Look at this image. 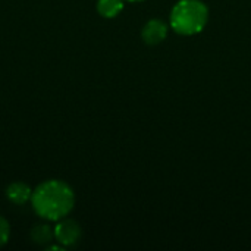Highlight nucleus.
Wrapping results in <instances>:
<instances>
[{
	"instance_id": "nucleus-1",
	"label": "nucleus",
	"mask_w": 251,
	"mask_h": 251,
	"mask_svg": "<svg viewBox=\"0 0 251 251\" xmlns=\"http://www.w3.org/2000/svg\"><path fill=\"white\" fill-rule=\"evenodd\" d=\"M31 206L41 219L57 222L66 218L75 206L74 190L60 179H49L35 187Z\"/></svg>"
},
{
	"instance_id": "nucleus-2",
	"label": "nucleus",
	"mask_w": 251,
	"mask_h": 251,
	"mask_svg": "<svg viewBox=\"0 0 251 251\" xmlns=\"http://www.w3.org/2000/svg\"><path fill=\"white\" fill-rule=\"evenodd\" d=\"M209 9L201 0H179L171 10V28L179 35H196L204 29Z\"/></svg>"
},
{
	"instance_id": "nucleus-3",
	"label": "nucleus",
	"mask_w": 251,
	"mask_h": 251,
	"mask_svg": "<svg viewBox=\"0 0 251 251\" xmlns=\"http://www.w3.org/2000/svg\"><path fill=\"white\" fill-rule=\"evenodd\" d=\"M82 237L81 225L74 219H60L57 221V225L54 226V240L62 247H74L79 243Z\"/></svg>"
},
{
	"instance_id": "nucleus-4",
	"label": "nucleus",
	"mask_w": 251,
	"mask_h": 251,
	"mask_svg": "<svg viewBox=\"0 0 251 251\" xmlns=\"http://www.w3.org/2000/svg\"><path fill=\"white\" fill-rule=\"evenodd\" d=\"M169 26L162 19H150L141 29V38L149 46H157L168 37Z\"/></svg>"
},
{
	"instance_id": "nucleus-5",
	"label": "nucleus",
	"mask_w": 251,
	"mask_h": 251,
	"mask_svg": "<svg viewBox=\"0 0 251 251\" xmlns=\"http://www.w3.org/2000/svg\"><path fill=\"white\" fill-rule=\"evenodd\" d=\"M6 199L16 204V206H21V204H25L28 201H31V197H32V190L28 184L22 182V181H16V182H12L7 185L6 188Z\"/></svg>"
},
{
	"instance_id": "nucleus-6",
	"label": "nucleus",
	"mask_w": 251,
	"mask_h": 251,
	"mask_svg": "<svg viewBox=\"0 0 251 251\" xmlns=\"http://www.w3.org/2000/svg\"><path fill=\"white\" fill-rule=\"evenodd\" d=\"M29 237H31L32 243L46 247L54 240V228H51L47 224H38V225L32 226Z\"/></svg>"
},
{
	"instance_id": "nucleus-7",
	"label": "nucleus",
	"mask_w": 251,
	"mask_h": 251,
	"mask_svg": "<svg viewBox=\"0 0 251 251\" xmlns=\"http://www.w3.org/2000/svg\"><path fill=\"white\" fill-rule=\"evenodd\" d=\"M124 10V0H99L97 12L107 19L116 18Z\"/></svg>"
},
{
	"instance_id": "nucleus-8",
	"label": "nucleus",
	"mask_w": 251,
	"mask_h": 251,
	"mask_svg": "<svg viewBox=\"0 0 251 251\" xmlns=\"http://www.w3.org/2000/svg\"><path fill=\"white\" fill-rule=\"evenodd\" d=\"M9 238H10V225L3 216H0V249L7 244Z\"/></svg>"
},
{
	"instance_id": "nucleus-9",
	"label": "nucleus",
	"mask_w": 251,
	"mask_h": 251,
	"mask_svg": "<svg viewBox=\"0 0 251 251\" xmlns=\"http://www.w3.org/2000/svg\"><path fill=\"white\" fill-rule=\"evenodd\" d=\"M125 1H131V3H138V1H144V0H125Z\"/></svg>"
}]
</instances>
